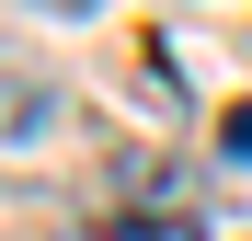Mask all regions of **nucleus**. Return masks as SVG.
I'll return each instance as SVG.
<instances>
[{
	"instance_id": "nucleus-2",
	"label": "nucleus",
	"mask_w": 252,
	"mask_h": 241,
	"mask_svg": "<svg viewBox=\"0 0 252 241\" xmlns=\"http://www.w3.org/2000/svg\"><path fill=\"white\" fill-rule=\"evenodd\" d=\"M218 149H229V161H252V103H229V127H218Z\"/></svg>"
},
{
	"instance_id": "nucleus-1",
	"label": "nucleus",
	"mask_w": 252,
	"mask_h": 241,
	"mask_svg": "<svg viewBox=\"0 0 252 241\" xmlns=\"http://www.w3.org/2000/svg\"><path fill=\"white\" fill-rule=\"evenodd\" d=\"M58 127V80L46 69H0V149H34Z\"/></svg>"
},
{
	"instance_id": "nucleus-3",
	"label": "nucleus",
	"mask_w": 252,
	"mask_h": 241,
	"mask_svg": "<svg viewBox=\"0 0 252 241\" xmlns=\"http://www.w3.org/2000/svg\"><path fill=\"white\" fill-rule=\"evenodd\" d=\"M46 12H92V0H46Z\"/></svg>"
}]
</instances>
